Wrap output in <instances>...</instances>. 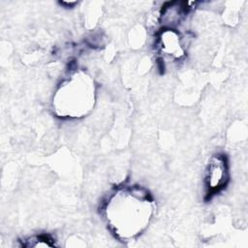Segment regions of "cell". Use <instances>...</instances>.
I'll use <instances>...</instances> for the list:
<instances>
[{
	"mask_svg": "<svg viewBox=\"0 0 248 248\" xmlns=\"http://www.w3.org/2000/svg\"><path fill=\"white\" fill-rule=\"evenodd\" d=\"M153 212V200L140 186L118 188L108 200L104 210L108 227L122 239L140 235L147 228Z\"/></svg>",
	"mask_w": 248,
	"mask_h": 248,
	"instance_id": "obj_1",
	"label": "cell"
},
{
	"mask_svg": "<svg viewBox=\"0 0 248 248\" xmlns=\"http://www.w3.org/2000/svg\"><path fill=\"white\" fill-rule=\"evenodd\" d=\"M96 102V86L92 78L78 71L64 79L54 92L52 108L62 118L78 119L87 115Z\"/></svg>",
	"mask_w": 248,
	"mask_h": 248,
	"instance_id": "obj_2",
	"label": "cell"
},
{
	"mask_svg": "<svg viewBox=\"0 0 248 248\" xmlns=\"http://www.w3.org/2000/svg\"><path fill=\"white\" fill-rule=\"evenodd\" d=\"M229 180V168L226 157L221 154L213 155L206 164L204 170V185L210 194L225 187Z\"/></svg>",
	"mask_w": 248,
	"mask_h": 248,
	"instance_id": "obj_3",
	"label": "cell"
},
{
	"mask_svg": "<svg viewBox=\"0 0 248 248\" xmlns=\"http://www.w3.org/2000/svg\"><path fill=\"white\" fill-rule=\"evenodd\" d=\"M158 46L160 52L170 60H179L185 54L183 38L173 28H166L159 35Z\"/></svg>",
	"mask_w": 248,
	"mask_h": 248,
	"instance_id": "obj_4",
	"label": "cell"
},
{
	"mask_svg": "<svg viewBox=\"0 0 248 248\" xmlns=\"http://www.w3.org/2000/svg\"><path fill=\"white\" fill-rule=\"evenodd\" d=\"M25 241L24 246L26 247H51L55 245L49 236L44 234L31 236Z\"/></svg>",
	"mask_w": 248,
	"mask_h": 248,
	"instance_id": "obj_5",
	"label": "cell"
}]
</instances>
